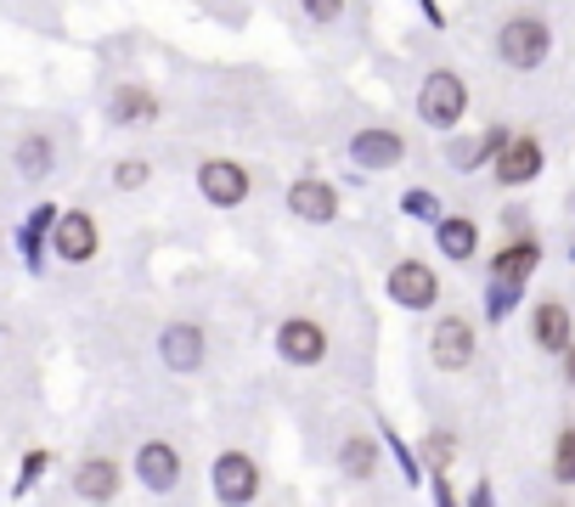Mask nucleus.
<instances>
[{
  "label": "nucleus",
  "instance_id": "1",
  "mask_svg": "<svg viewBox=\"0 0 575 507\" xmlns=\"http://www.w3.org/2000/svg\"><path fill=\"white\" fill-rule=\"evenodd\" d=\"M418 113H423V124H434V130H452V124L468 113V85L452 74V68H440V74H429L423 90H418Z\"/></svg>",
  "mask_w": 575,
  "mask_h": 507
},
{
  "label": "nucleus",
  "instance_id": "2",
  "mask_svg": "<svg viewBox=\"0 0 575 507\" xmlns=\"http://www.w3.org/2000/svg\"><path fill=\"white\" fill-rule=\"evenodd\" d=\"M548 46H553V34L541 17H507L502 34H496V51L507 68H541L548 62Z\"/></svg>",
  "mask_w": 575,
  "mask_h": 507
},
{
  "label": "nucleus",
  "instance_id": "3",
  "mask_svg": "<svg viewBox=\"0 0 575 507\" xmlns=\"http://www.w3.org/2000/svg\"><path fill=\"white\" fill-rule=\"evenodd\" d=\"M541 265V249L536 243H514V249H502L491 259V316H502L507 304H514V293L525 288V277Z\"/></svg>",
  "mask_w": 575,
  "mask_h": 507
},
{
  "label": "nucleus",
  "instance_id": "4",
  "mask_svg": "<svg viewBox=\"0 0 575 507\" xmlns=\"http://www.w3.org/2000/svg\"><path fill=\"white\" fill-rule=\"evenodd\" d=\"M197 192L215 203V209H237V203L249 197V169L231 164V158H209L197 169Z\"/></svg>",
  "mask_w": 575,
  "mask_h": 507
},
{
  "label": "nucleus",
  "instance_id": "5",
  "mask_svg": "<svg viewBox=\"0 0 575 507\" xmlns=\"http://www.w3.org/2000/svg\"><path fill=\"white\" fill-rule=\"evenodd\" d=\"M390 299L406 304V311H429V304L440 299V277H434L423 259H400L390 270Z\"/></svg>",
  "mask_w": 575,
  "mask_h": 507
},
{
  "label": "nucleus",
  "instance_id": "6",
  "mask_svg": "<svg viewBox=\"0 0 575 507\" xmlns=\"http://www.w3.org/2000/svg\"><path fill=\"white\" fill-rule=\"evenodd\" d=\"M541 176V142L536 135H507V142L496 147V181L502 186H525Z\"/></svg>",
  "mask_w": 575,
  "mask_h": 507
},
{
  "label": "nucleus",
  "instance_id": "7",
  "mask_svg": "<svg viewBox=\"0 0 575 507\" xmlns=\"http://www.w3.org/2000/svg\"><path fill=\"white\" fill-rule=\"evenodd\" d=\"M277 350H283L294 366H316V361L327 355V333H322V322L294 316V322H283V327H277Z\"/></svg>",
  "mask_w": 575,
  "mask_h": 507
},
{
  "label": "nucleus",
  "instance_id": "8",
  "mask_svg": "<svg viewBox=\"0 0 575 507\" xmlns=\"http://www.w3.org/2000/svg\"><path fill=\"white\" fill-rule=\"evenodd\" d=\"M260 491V468L243 451H220L215 457V496L220 502H249Z\"/></svg>",
  "mask_w": 575,
  "mask_h": 507
},
{
  "label": "nucleus",
  "instance_id": "9",
  "mask_svg": "<svg viewBox=\"0 0 575 507\" xmlns=\"http://www.w3.org/2000/svg\"><path fill=\"white\" fill-rule=\"evenodd\" d=\"M429 355H434V366H468L474 361V327L463 322V316H446L434 333H429Z\"/></svg>",
  "mask_w": 575,
  "mask_h": 507
},
{
  "label": "nucleus",
  "instance_id": "10",
  "mask_svg": "<svg viewBox=\"0 0 575 507\" xmlns=\"http://www.w3.org/2000/svg\"><path fill=\"white\" fill-rule=\"evenodd\" d=\"M288 209L299 220H333L338 215V192L327 181H294L288 186Z\"/></svg>",
  "mask_w": 575,
  "mask_h": 507
},
{
  "label": "nucleus",
  "instance_id": "11",
  "mask_svg": "<svg viewBox=\"0 0 575 507\" xmlns=\"http://www.w3.org/2000/svg\"><path fill=\"white\" fill-rule=\"evenodd\" d=\"M51 243H57V254L62 259H91L96 254V220L91 215H62L57 220V231H51Z\"/></svg>",
  "mask_w": 575,
  "mask_h": 507
},
{
  "label": "nucleus",
  "instance_id": "12",
  "mask_svg": "<svg viewBox=\"0 0 575 507\" xmlns=\"http://www.w3.org/2000/svg\"><path fill=\"white\" fill-rule=\"evenodd\" d=\"M400 153H406V142H400L395 130H361L356 142H350V158H356L361 169H390Z\"/></svg>",
  "mask_w": 575,
  "mask_h": 507
},
{
  "label": "nucleus",
  "instance_id": "13",
  "mask_svg": "<svg viewBox=\"0 0 575 507\" xmlns=\"http://www.w3.org/2000/svg\"><path fill=\"white\" fill-rule=\"evenodd\" d=\"M135 468H142V485L153 491H169L176 485V473H181V457L164 446V439H153V446H142V457H135Z\"/></svg>",
  "mask_w": 575,
  "mask_h": 507
},
{
  "label": "nucleus",
  "instance_id": "14",
  "mask_svg": "<svg viewBox=\"0 0 575 507\" xmlns=\"http://www.w3.org/2000/svg\"><path fill=\"white\" fill-rule=\"evenodd\" d=\"M164 361L176 366V372H192V366L203 361V333H197V327H187V322L164 327Z\"/></svg>",
  "mask_w": 575,
  "mask_h": 507
},
{
  "label": "nucleus",
  "instance_id": "15",
  "mask_svg": "<svg viewBox=\"0 0 575 507\" xmlns=\"http://www.w3.org/2000/svg\"><path fill=\"white\" fill-rule=\"evenodd\" d=\"M530 327H536V345L541 350H564L570 345V311H564V304H541Z\"/></svg>",
  "mask_w": 575,
  "mask_h": 507
},
{
  "label": "nucleus",
  "instance_id": "16",
  "mask_svg": "<svg viewBox=\"0 0 575 507\" xmlns=\"http://www.w3.org/2000/svg\"><path fill=\"white\" fill-rule=\"evenodd\" d=\"M158 113V101H153V90H142V85H124L119 96H113V119L119 124H147Z\"/></svg>",
  "mask_w": 575,
  "mask_h": 507
},
{
  "label": "nucleus",
  "instance_id": "17",
  "mask_svg": "<svg viewBox=\"0 0 575 507\" xmlns=\"http://www.w3.org/2000/svg\"><path fill=\"white\" fill-rule=\"evenodd\" d=\"M74 485H80V496L108 502V496L119 491V468H113L108 457H96V462H85V468H80V480H74Z\"/></svg>",
  "mask_w": 575,
  "mask_h": 507
},
{
  "label": "nucleus",
  "instance_id": "18",
  "mask_svg": "<svg viewBox=\"0 0 575 507\" xmlns=\"http://www.w3.org/2000/svg\"><path fill=\"white\" fill-rule=\"evenodd\" d=\"M474 243H480V231H474V220H440V254L452 259H468Z\"/></svg>",
  "mask_w": 575,
  "mask_h": 507
},
{
  "label": "nucleus",
  "instance_id": "19",
  "mask_svg": "<svg viewBox=\"0 0 575 507\" xmlns=\"http://www.w3.org/2000/svg\"><path fill=\"white\" fill-rule=\"evenodd\" d=\"M17 169H23V176H34V181L46 176V169H51V142H46V135H28V142L17 147Z\"/></svg>",
  "mask_w": 575,
  "mask_h": 507
},
{
  "label": "nucleus",
  "instance_id": "20",
  "mask_svg": "<svg viewBox=\"0 0 575 507\" xmlns=\"http://www.w3.org/2000/svg\"><path fill=\"white\" fill-rule=\"evenodd\" d=\"M553 473H559L564 485H575V428L559 434V446H553Z\"/></svg>",
  "mask_w": 575,
  "mask_h": 507
},
{
  "label": "nucleus",
  "instance_id": "21",
  "mask_svg": "<svg viewBox=\"0 0 575 507\" xmlns=\"http://www.w3.org/2000/svg\"><path fill=\"white\" fill-rule=\"evenodd\" d=\"M372 457H379V451H372V439H350V446H345V468L350 473H372Z\"/></svg>",
  "mask_w": 575,
  "mask_h": 507
},
{
  "label": "nucleus",
  "instance_id": "22",
  "mask_svg": "<svg viewBox=\"0 0 575 507\" xmlns=\"http://www.w3.org/2000/svg\"><path fill=\"white\" fill-rule=\"evenodd\" d=\"M338 7H345V0H304V12H311L316 23H333V17H338Z\"/></svg>",
  "mask_w": 575,
  "mask_h": 507
},
{
  "label": "nucleus",
  "instance_id": "23",
  "mask_svg": "<svg viewBox=\"0 0 575 507\" xmlns=\"http://www.w3.org/2000/svg\"><path fill=\"white\" fill-rule=\"evenodd\" d=\"M423 457H429L434 468H440V462H452V439H446V434H434L429 446H423Z\"/></svg>",
  "mask_w": 575,
  "mask_h": 507
},
{
  "label": "nucleus",
  "instance_id": "24",
  "mask_svg": "<svg viewBox=\"0 0 575 507\" xmlns=\"http://www.w3.org/2000/svg\"><path fill=\"white\" fill-rule=\"evenodd\" d=\"M147 181V164H119V186H142Z\"/></svg>",
  "mask_w": 575,
  "mask_h": 507
},
{
  "label": "nucleus",
  "instance_id": "25",
  "mask_svg": "<svg viewBox=\"0 0 575 507\" xmlns=\"http://www.w3.org/2000/svg\"><path fill=\"white\" fill-rule=\"evenodd\" d=\"M406 215H434V197L429 192H406Z\"/></svg>",
  "mask_w": 575,
  "mask_h": 507
},
{
  "label": "nucleus",
  "instance_id": "26",
  "mask_svg": "<svg viewBox=\"0 0 575 507\" xmlns=\"http://www.w3.org/2000/svg\"><path fill=\"white\" fill-rule=\"evenodd\" d=\"M559 355H564V378H570V384H575V338H570V345H564V350H559Z\"/></svg>",
  "mask_w": 575,
  "mask_h": 507
}]
</instances>
